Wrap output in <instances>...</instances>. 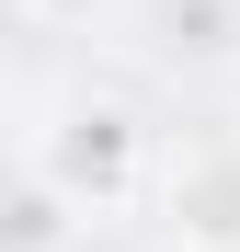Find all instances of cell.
<instances>
[{
    "instance_id": "cell-2",
    "label": "cell",
    "mask_w": 240,
    "mask_h": 252,
    "mask_svg": "<svg viewBox=\"0 0 240 252\" xmlns=\"http://www.w3.org/2000/svg\"><path fill=\"white\" fill-rule=\"evenodd\" d=\"M160 218L183 252H240V138H194L160 172Z\"/></svg>"
},
{
    "instance_id": "cell-5",
    "label": "cell",
    "mask_w": 240,
    "mask_h": 252,
    "mask_svg": "<svg viewBox=\"0 0 240 252\" xmlns=\"http://www.w3.org/2000/svg\"><path fill=\"white\" fill-rule=\"evenodd\" d=\"M92 12H114V0H23V23H92Z\"/></svg>"
},
{
    "instance_id": "cell-4",
    "label": "cell",
    "mask_w": 240,
    "mask_h": 252,
    "mask_svg": "<svg viewBox=\"0 0 240 252\" xmlns=\"http://www.w3.org/2000/svg\"><path fill=\"white\" fill-rule=\"evenodd\" d=\"M172 46L183 58H217L229 46V12H217V0H172Z\"/></svg>"
},
{
    "instance_id": "cell-1",
    "label": "cell",
    "mask_w": 240,
    "mask_h": 252,
    "mask_svg": "<svg viewBox=\"0 0 240 252\" xmlns=\"http://www.w3.org/2000/svg\"><path fill=\"white\" fill-rule=\"evenodd\" d=\"M23 172H46L80 218H92V206H126L137 172H149V126H137L126 92H57L23 126Z\"/></svg>"
},
{
    "instance_id": "cell-3",
    "label": "cell",
    "mask_w": 240,
    "mask_h": 252,
    "mask_svg": "<svg viewBox=\"0 0 240 252\" xmlns=\"http://www.w3.org/2000/svg\"><path fill=\"white\" fill-rule=\"evenodd\" d=\"M69 218H80V206H69L46 172H12V241H23V252H57V241H69Z\"/></svg>"
}]
</instances>
